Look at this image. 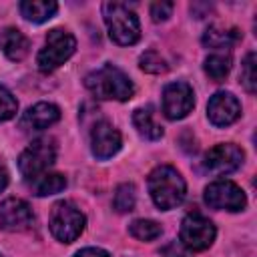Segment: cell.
I'll use <instances>...</instances> for the list:
<instances>
[{
  "label": "cell",
  "instance_id": "cell-30",
  "mask_svg": "<svg viewBox=\"0 0 257 257\" xmlns=\"http://www.w3.org/2000/svg\"><path fill=\"white\" fill-rule=\"evenodd\" d=\"M0 257H2V255H0Z\"/></svg>",
  "mask_w": 257,
  "mask_h": 257
},
{
  "label": "cell",
  "instance_id": "cell-2",
  "mask_svg": "<svg viewBox=\"0 0 257 257\" xmlns=\"http://www.w3.org/2000/svg\"><path fill=\"white\" fill-rule=\"evenodd\" d=\"M86 88L96 98H114V100H128L135 92L131 78L116 66L104 64L102 68L90 72L84 78Z\"/></svg>",
  "mask_w": 257,
  "mask_h": 257
},
{
  "label": "cell",
  "instance_id": "cell-17",
  "mask_svg": "<svg viewBox=\"0 0 257 257\" xmlns=\"http://www.w3.org/2000/svg\"><path fill=\"white\" fill-rule=\"evenodd\" d=\"M58 10V4L52 0H24L20 2V14L30 22H46Z\"/></svg>",
  "mask_w": 257,
  "mask_h": 257
},
{
  "label": "cell",
  "instance_id": "cell-20",
  "mask_svg": "<svg viewBox=\"0 0 257 257\" xmlns=\"http://www.w3.org/2000/svg\"><path fill=\"white\" fill-rule=\"evenodd\" d=\"M66 187V179L58 173H52V175H42L34 181V193L38 197H48V195H54V193H60L62 189Z\"/></svg>",
  "mask_w": 257,
  "mask_h": 257
},
{
  "label": "cell",
  "instance_id": "cell-8",
  "mask_svg": "<svg viewBox=\"0 0 257 257\" xmlns=\"http://www.w3.org/2000/svg\"><path fill=\"white\" fill-rule=\"evenodd\" d=\"M205 203L221 211H241L247 205L245 193L231 181H215L205 189Z\"/></svg>",
  "mask_w": 257,
  "mask_h": 257
},
{
  "label": "cell",
  "instance_id": "cell-5",
  "mask_svg": "<svg viewBox=\"0 0 257 257\" xmlns=\"http://www.w3.org/2000/svg\"><path fill=\"white\" fill-rule=\"evenodd\" d=\"M84 215L70 203L62 201V203H56L50 211V233L62 241V243H72L84 229Z\"/></svg>",
  "mask_w": 257,
  "mask_h": 257
},
{
  "label": "cell",
  "instance_id": "cell-11",
  "mask_svg": "<svg viewBox=\"0 0 257 257\" xmlns=\"http://www.w3.org/2000/svg\"><path fill=\"white\" fill-rule=\"evenodd\" d=\"M207 114L215 126H229L239 118L241 104L231 92H217L209 98Z\"/></svg>",
  "mask_w": 257,
  "mask_h": 257
},
{
  "label": "cell",
  "instance_id": "cell-21",
  "mask_svg": "<svg viewBox=\"0 0 257 257\" xmlns=\"http://www.w3.org/2000/svg\"><path fill=\"white\" fill-rule=\"evenodd\" d=\"M128 233L139 241H153L161 235V225L155 221H149V219H137L131 223Z\"/></svg>",
  "mask_w": 257,
  "mask_h": 257
},
{
  "label": "cell",
  "instance_id": "cell-3",
  "mask_svg": "<svg viewBox=\"0 0 257 257\" xmlns=\"http://www.w3.org/2000/svg\"><path fill=\"white\" fill-rule=\"evenodd\" d=\"M102 16H104V24L108 28V34L116 44L128 46L141 38L139 18L126 4L104 2L102 4Z\"/></svg>",
  "mask_w": 257,
  "mask_h": 257
},
{
  "label": "cell",
  "instance_id": "cell-4",
  "mask_svg": "<svg viewBox=\"0 0 257 257\" xmlns=\"http://www.w3.org/2000/svg\"><path fill=\"white\" fill-rule=\"evenodd\" d=\"M74 48H76L74 36L62 28H54L48 32L44 48L36 56V64L42 72H52L74 54Z\"/></svg>",
  "mask_w": 257,
  "mask_h": 257
},
{
  "label": "cell",
  "instance_id": "cell-27",
  "mask_svg": "<svg viewBox=\"0 0 257 257\" xmlns=\"http://www.w3.org/2000/svg\"><path fill=\"white\" fill-rule=\"evenodd\" d=\"M161 257H189V255H187V253H185V249H183V247H179L177 243H169V245L163 249Z\"/></svg>",
  "mask_w": 257,
  "mask_h": 257
},
{
  "label": "cell",
  "instance_id": "cell-12",
  "mask_svg": "<svg viewBox=\"0 0 257 257\" xmlns=\"http://www.w3.org/2000/svg\"><path fill=\"white\" fill-rule=\"evenodd\" d=\"M90 145L96 159H110L120 151V145H122L120 133L112 124L100 120L90 131Z\"/></svg>",
  "mask_w": 257,
  "mask_h": 257
},
{
  "label": "cell",
  "instance_id": "cell-19",
  "mask_svg": "<svg viewBox=\"0 0 257 257\" xmlns=\"http://www.w3.org/2000/svg\"><path fill=\"white\" fill-rule=\"evenodd\" d=\"M231 70V56L223 54V52H215L211 56L205 58V72L211 80L221 82Z\"/></svg>",
  "mask_w": 257,
  "mask_h": 257
},
{
  "label": "cell",
  "instance_id": "cell-6",
  "mask_svg": "<svg viewBox=\"0 0 257 257\" xmlns=\"http://www.w3.org/2000/svg\"><path fill=\"white\" fill-rule=\"evenodd\" d=\"M54 159H56V149H54L52 141H48V139H36L20 155L18 169H20V173L26 179L36 181L38 177H42L48 171V167L54 163Z\"/></svg>",
  "mask_w": 257,
  "mask_h": 257
},
{
  "label": "cell",
  "instance_id": "cell-16",
  "mask_svg": "<svg viewBox=\"0 0 257 257\" xmlns=\"http://www.w3.org/2000/svg\"><path fill=\"white\" fill-rule=\"evenodd\" d=\"M133 124L139 131V135L149 139V141H157V139L163 137V126L155 120V112H153L151 106L137 108L133 112Z\"/></svg>",
  "mask_w": 257,
  "mask_h": 257
},
{
  "label": "cell",
  "instance_id": "cell-29",
  "mask_svg": "<svg viewBox=\"0 0 257 257\" xmlns=\"http://www.w3.org/2000/svg\"><path fill=\"white\" fill-rule=\"evenodd\" d=\"M6 185H8V171H6V167L0 163V193L6 189Z\"/></svg>",
  "mask_w": 257,
  "mask_h": 257
},
{
  "label": "cell",
  "instance_id": "cell-23",
  "mask_svg": "<svg viewBox=\"0 0 257 257\" xmlns=\"http://www.w3.org/2000/svg\"><path fill=\"white\" fill-rule=\"evenodd\" d=\"M255 52H249L241 64V84L247 92H255L257 88V70H255Z\"/></svg>",
  "mask_w": 257,
  "mask_h": 257
},
{
  "label": "cell",
  "instance_id": "cell-28",
  "mask_svg": "<svg viewBox=\"0 0 257 257\" xmlns=\"http://www.w3.org/2000/svg\"><path fill=\"white\" fill-rule=\"evenodd\" d=\"M74 257H110L104 249H98V247H86L82 251H78Z\"/></svg>",
  "mask_w": 257,
  "mask_h": 257
},
{
  "label": "cell",
  "instance_id": "cell-7",
  "mask_svg": "<svg viewBox=\"0 0 257 257\" xmlns=\"http://www.w3.org/2000/svg\"><path fill=\"white\" fill-rule=\"evenodd\" d=\"M215 225L207 217H203L201 213H189L181 223L179 239L183 247L191 251H205L215 241Z\"/></svg>",
  "mask_w": 257,
  "mask_h": 257
},
{
  "label": "cell",
  "instance_id": "cell-18",
  "mask_svg": "<svg viewBox=\"0 0 257 257\" xmlns=\"http://www.w3.org/2000/svg\"><path fill=\"white\" fill-rule=\"evenodd\" d=\"M239 38V32L233 28V30H225V28H219V26H211L205 30L203 34V44L209 46V48H229L235 40Z\"/></svg>",
  "mask_w": 257,
  "mask_h": 257
},
{
  "label": "cell",
  "instance_id": "cell-24",
  "mask_svg": "<svg viewBox=\"0 0 257 257\" xmlns=\"http://www.w3.org/2000/svg\"><path fill=\"white\" fill-rule=\"evenodd\" d=\"M141 68H143L145 72H151V74H161V72H165L169 66H167L165 58H163L159 52L147 50V52L141 56Z\"/></svg>",
  "mask_w": 257,
  "mask_h": 257
},
{
  "label": "cell",
  "instance_id": "cell-10",
  "mask_svg": "<svg viewBox=\"0 0 257 257\" xmlns=\"http://www.w3.org/2000/svg\"><path fill=\"white\" fill-rule=\"evenodd\" d=\"M241 163H243V151L233 143H223L209 149V153L205 155L203 167L211 175H227L237 171Z\"/></svg>",
  "mask_w": 257,
  "mask_h": 257
},
{
  "label": "cell",
  "instance_id": "cell-14",
  "mask_svg": "<svg viewBox=\"0 0 257 257\" xmlns=\"http://www.w3.org/2000/svg\"><path fill=\"white\" fill-rule=\"evenodd\" d=\"M58 118H60L58 106H54V104H50V102H38V104L30 106V108L24 112L20 124H22L24 128L42 131V128H48L50 124H54Z\"/></svg>",
  "mask_w": 257,
  "mask_h": 257
},
{
  "label": "cell",
  "instance_id": "cell-22",
  "mask_svg": "<svg viewBox=\"0 0 257 257\" xmlns=\"http://www.w3.org/2000/svg\"><path fill=\"white\" fill-rule=\"evenodd\" d=\"M135 201H137V195H135V187L124 183V185H118L116 187V193H114V199H112V205L118 213H126V211H133L135 207Z\"/></svg>",
  "mask_w": 257,
  "mask_h": 257
},
{
  "label": "cell",
  "instance_id": "cell-15",
  "mask_svg": "<svg viewBox=\"0 0 257 257\" xmlns=\"http://www.w3.org/2000/svg\"><path fill=\"white\" fill-rule=\"evenodd\" d=\"M0 48L10 60H22L30 50V42L18 28H4L0 32Z\"/></svg>",
  "mask_w": 257,
  "mask_h": 257
},
{
  "label": "cell",
  "instance_id": "cell-1",
  "mask_svg": "<svg viewBox=\"0 0 257 257\" xmlns=\"http://www.w3.org/2000/svg\"><path fill=\"white\" fill-rule=\"evenodd\" d=\"M185 191L187 187L181 173L169 165H161L149 175V193L155 205L163 211H169L181 205L185 199Z\"/></svg>",
  "mask_w": 257,
  "mask_h": 257
},
{
  "label": "cell",
  "instance_id": "cell-25",
  "mask_svg": "<svg viewBox=\"0 0 257 257\" xmlns=\"http://www.w3.org/2000/svg\"><path fill=\"white\" fill-rule=\"evenodd\" d=\"M16 110H18L16 98L12 96L10 90H6L4 86H0V122L12 118L16 114Z\"/></svg>",
  "mask_w": 257,
  "mask_h": 257
},
{
  "label": "cell",
  "instance_id": "cell-9",
  "mask_svg": "<svg viewBox=\"0 0 257 257\" xmlns=\"http://www.w3.org/2000/svg\"><path fill=\"white\" fill-rule=\"evenodd\" d=\"M195 106L193 88L187 82H171L163 90V112L171 120L185 118Z\"/></svg>",
  "mask_w": 257,
  "mask_h": 257
},
{
  "label": "cell",
  "instance_id": "cell-26",
  "mask_svg": "<svg viewBox=\"0 0 257 257\" xmlns=\"http://www.w3.org/2000/svg\"><path fill=\"white\" fill-rule=\"evenodd\" d=\"M173 8H175V4H173V2H155V4L151 6V16H153V20H155V22L167 20V18L171 16Z\"/></svg>",
  "mask_w": 257,
  "mask_h": 257
},
{
  "label": "cell",
  "instance_id": "cell-13",
  "mask_svg": "<svg viewBox=\"0 0 257 257\" xmlns=\"http://www.w3.org/2000/svg\"><path fill=\"white\" fill-rule=\"evenodd\" d=\"M32 209L22 199H6L0 205V227L6 231H22L32 225Z\"/></svg>",
  "mask_w": 257,
  "mask_h": 257
}]
</instances>
